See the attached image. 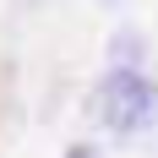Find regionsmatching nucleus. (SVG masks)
I'll return each instance as SVG.
<instances>
[{"label": "nucleus", "mask_w": 158, "mask_h": 158, "mask_svg": "<svg viewBox=\"0 0 158 158\" xmlns=\"http://www.w3.org/2000/svg\"><path fill=\"white\" fill-rule=\"evenodd\" d=\"M93 120L114 136L158 131V82H147L142 71H109L93 93Z\"/></svg>", "instance_id": "nucleus-1"}, {"label": "nucleus", "mask_w": 158, "mask_h": 158, "mask_svg": "<svg viewBox=\"0 0 158 158\" xmlns=\"http://www.w3.org/2000/svg\"><path fill=\"white\" fill-rule=\"evenodd\" d=\"M65 158H104V153H98V147H87V142H82V147H71V153H65Z\"/></svg>", "instance_id": "nucleus-2"}]
</instances>
